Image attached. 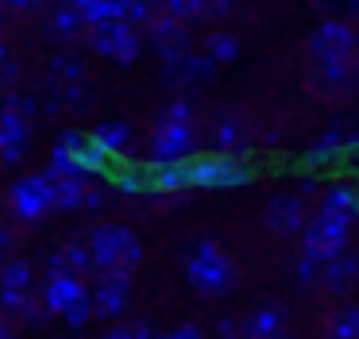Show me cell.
<instances>
[{
    "label": "cell",
    "mask_w": 359,
    "mask_h": 339,
    "mask_svg": "<svg viewBox=\"0 0 359 339\" xmlns=\"http://www.w3.org/2000/svg\"><path fill=\"white\" fill-rule=\"evenodd\" d=\"M194 104L186 97L170 100L158 116V127L151 135V162L155 166H166V162H186L194 154Z\"/></svg>",
    "instance_id": "cell-1"
},
{
    "label": "cell",
    "mask_w": 359,
    "mask_h": 339,
    "mask_svg": "<svg viewBox=\"0 0 359 339\" xmlns=\"http://www.w3.org/2000/svg\"><path fill=\"white\" fill-rule=\"evenodd\" d=\"M182 166H186L189 189H240L255 177V170L243 154H228V151L197 154V158H186Z\"/></svg>",
    "instance_id": "cell-2"
},
{
    "label": "cell",
    "mask_w": 359,
    "mask_h": 339,
    "mask_svg": "<svg viewBox=\"0 0 359 339\" xmlns=\"http://www.w3.org/2000/svg\"><path fill=\"white\" fill-rule=\"evenodd\" d=\"M43 305H47V312L62 316L70 328H86V324L97 316L93 289H86L81 274H47V285H43Z\"/></svg>",
    "instance_id": "cell-3"
},
{
    "label": "cell",
    "mask_w": 359,
    "mask_h": 339,
    "mask_svg": "<svg viewBox=\"0 0 359 339\" xmlns=\"http://www.w3.org/2000/svg\"><path fill=\"white\" fill-rule=\"evenodd\" d=\"M186 277H189V285H194L201 297H224V293L236 285L232 262H228V254L220 251L212 239H201V243L189 251Z\"/></svg>",
    "instance_id": "cell-4"
},
{
    "label": "cell",
    "mask_w": 359,
    "mask_h": 339,
    "mask_svg": "<svg viewBox=\"0 0 359 339\" xmlns=\"http://www.w3.org/2000/svg\"><path fill=\"white\" fill-rule=\"evenodd\" d=\"M35 112H39V104L32 97H24V92H12L0 104V162L4 166L24 162L27 143H32V116Z\"/></svg>",
    "instance_id": "cell-5"
},
{
    "label": "cell",
    "mask_w": 359,
    "mask_h": 339,
    "mask_svg": "<svg viewBox=\"0 0 359 339\" xmlns=\"http://www.w3.org/2000/svg\"><path fill=\"white\" fill-rule=\"evenodd\" d=\"M89 251H93L97 270H128V274H132L143 258L140 239H135L124 223H97L93 235H89Z\"/></svg>",
    "instance_id": "cell-6"
},
{
    "label": "cell",
    "mask_w": 359,
    "mask_h": 339,
    "mask_svg": "<svg viewBox=\"0 0 359 339\" xmlns=\"http://www.w3.org/2000/svg\"><path fill=\"white\" fill-rule=\"evenodd\" d=\"M47 85L55 92V108H74L78 112V108H89V100H93V81L86 77L81 62L70 58V54H58L50 62Z\"/></svg>",
    "instance_id": "cell-7"
},
{
    "label": "cell",
    "mask_w": 359,
    "mask_h": 339,
    "mask_svg": "<svg viewBox=\"0 0 359 339\" xmlns=\"http://www.w3.org/2000/svg\"><path fill=\"white\" fill-rule=\"evenodd\" d=\"M348 235H351V216L317 208V216H313L302 231V251H309V254H317V258L328 262L348 247Z\"/></svg>",
    "instance_id": "cell-8"
},
{
    "label": "cell",
    "mask_w": 359,
    "mask_h": 339,
    "mask_svg": "<svg viewBox=\"0 0 359 339\" xmlns=\"http://www.w3.org/2000/svg\"><path fill=\"white\" fill-rule=\"evenodd\" d=\"M89 43H93L97 54H104V58L128 66V62L140 58L143 35H140V23H132L128 15H116V20H109V23L89 27Z\"/></svg>",
    "instance_id": "cell-9"
},
{
    "label": "cell",
    "mask_w": 359,
    "mask_h": 339,
    "mask_svg": "<svg viewBox=\"0 0 359 339\" xmlns=\"http://www.w3.org/2000/svg\"><path fill=\"white\" fill-rule=\"evenodd\" d=\"M8 208L16 220L35 223L55 208V177L50 174H27L8 189Z\"/></svg>",
    "instance_id": "cell-10"
},
{
    "label": "cell",
    "mask_w": 359,
    "mask_h": 339,
    "mask_svg": "<svg viewBox=\"0 0 359 339\" xmlns=\"http://www.w3.org/2000/svg\"><path fill=\"white\" fill-rule=\"evenodd\" d=\"M355 50H359V35L344 20H325L309 35L313 62H344V58H355Z\"/></svg>",
    "instance_id": "cell-11"
},
{
    "label": "cell",
    "mask_w": 359,
    "mask_h": 339,
    "mask_svg": "<svg viewBox=\"0 0 359 339\" xmlns=\"http://www.w3.org/2000/svg\"><path fill=\"white\" fill-rule=\"evenodd\" d=\"M132 297V274L128 270H97L93 282V308L101 320H116Z\"/></svg>",
    "instance_id": "cell-12"
},
{
    "label": "cell",
    "mask_w": 359,
    "mask_h": 339,
    "mask_svg": "<svg viewBox=\"0 0 359 339\" xmlns=\"http://www.w3.org/2000/svg\"><path fill=\"white\" fill-rule=\"evenodd\" d=\"M147 39H151V46H155V54L163 62H174V58H182V54H189L186 20H178V15H170V12L151 15L147 20Z\"/></svg>",
    "instance_id": "cell-13"
},
{
    "label": "cell",
    "mask_w": 359,
    "mask_h": 339,
    "mask_svg": "<svg viewBox=\"0 0 359 339\" xmlns=\"http://www.w3.org/2000/svg\"><path fill=\"white\" fill-rule=\"evenodd\" d=\"M32 300V262L8 258L0 266V308L12 316H20Z\"/></svg>",
    "instance_id": "cell-14"
},
{
    "label": "cell",
    "mask_w": 359,
    "mask_h": 339,
    "mask_svg": "<svg viewBox=\"0 0 359 339\" xmlns=\"http://www.w3.org/2000/svg\"><path fill=\"white\" fill-rule=\"evenodd\" d=\"M217 74V62L209 54H182L174 62H163V85L170 89H189V85H205L209 77Z\"/></svg>",
    "instance_id": "cell-15"
},
{
    "label": "cell",
    "mask_w": 359,
    "mask_h": 339,
    "mask_svg": "<svg viewBox=\"0 0 359 339\" xmlns=\"http://www.w3.org/2000/svg\"><path fill=\"white\" fill-rule=\"evenodd\" d=\"M359 143V131H348L344 123H332L328 131H320L317 139L305 151V162L309 166H328V162H344V154Z\"/></svg>",
    "instance_id": "cell-16"
},
{
    "label": "cell",
    "mask_w": 359,
    "mask_h": 339,
    "mask_svg": "<svg viewBox=\"0 0 359 339\" xmlns=\"http://www.w3.org/2000/svg\"><path fill=\"white\" fill-rule=\"evenodd\" d=\"M309 85L320 92V97H348L355 89V58L344 62H317L309 74Z\"/></svg>",
    "instance_id": "cell-17"
},
{
    "label": "cell",
    "mask_w": 359,
    "mask_h": 339,
    "mask_svg": "<svg viewBox=\"0 0 359 339\" xmlns=\"http://www.w3.org/2000/svg\"><path fill=\"white\" fill-rule=\"evenodd\" d=\"M58 146H66L70 151V158L81 166V174L93 177V174H109V154L101 151V146L93 143V135H81V131H62V139H58Z\"/></svg>",
    "instance_id": "cell-18"
},
{
    "label": "cell",
    "mask_w": 359,
    "mask_h": 339,
    "mask_svg": "<svg viewBox=\"0 0 359 339\" xmlns=\"http://www.w3.org/2000/svg\"><path fill=\"white\" fill-rule=\"evenodd\" d=\"M266 223H271V231H278V235H294V231H305V193H282V197L271 200V208H266Z\"/></svg>",
    "instance_id": "cell-19"
},
{
    "label": "cell",
    "mask_w": 359,
    "mask_h": 339,
    "mask_svg": "<svg viewBox=\"0 0 359 339\" xmlns=\"http://www.w3.org/2000/svg\"><path fill=\"white\" fill-rule=\"evenodd\" d=\"M282 328H286V308L278 300L259 305L243 316V339H271V335H282Z\"/></svg>",
    "instance_id": "cell-20"
},
{
    "label": "cell",
    "mask_w": 359,
    "mask_h": 339,
    "mask_svg": "<svg viewBox=\"0 0 359 339\" xmlns=\"http://www.w3.org/2000/svg\"><path fill=\"white\" fill-rule=\"evenodd\" d=\"M89 270H97L89 243L86 247H81V243H66V247H58V251H50V258H47V274H81V277H86Z\"/></svg>",
    "instance_id": "cell-21"
},
{
    "label": "cell",
    "mask_w": 359,
    "mask_h": 339,
    "mask_svg": "<svg viewBox=\"0 0 359 339\" xmlns=\"http://www.w3.org/2000/svg\"><path fill=\"white\" fill-rule=\"evenodd\" d=\"M47 27H50V39H58V43H74L81 31H89V23H86V15L78 12L74 0H62V4H55Z\"/></svg>",
    "instance_id": "cell-22"
},
{
    "label": "cell",
    "mask_w": 359,
    "mask_h": 339,
    "mask_svg": "<svg viewBox=\"0 0 359 339\" xmlns=\"http://www.w3.org/2000/svg\"><path fill=\"white\" fill-rule=\"evenodd\" d=\"M93 143L101 146L109 158H124L128 146H132V123L124 120H104L93 127Z\"/></svg>",
    "instance_id": "cell-23"
},
{
    "label": "cell",
    "mask_w": 359,
    "mask_h": 339,
    "mask_svg": "<svg viewBox=\"0 0 359 339\" xmlns=\"http://www.w3.org/2000/svg\"><path fill=\"white\" fill-rule=\"evenodd\" d=\"M355 277H359V254L340 251L336 258L325 262V277H320V282H325L328 293H344L351 282H355Z\"/></svg>",
    "instance_id": "cell-24"
},
{
    "label": "cell",
    "mask_w": 359,
    "mask_h": 339,
    "mask_svg": "<svg viewBox=\"0 0 359 339\" xmlns=\"http://www.w3.org/2000/svg\"><path fill=\"white\" fill-rule=\"evenodd\" d=\"M317 208H328V212H340V216H359V185H351V181L325 185Z\"/></svg>",
    "instance_id": "cell-25"
},
{
    "label": "cell",
    "mask_w": 359,
    "mask_h": 339,
    "mask_svg": "<svg viewBox=\"0 0 359 339\" xmlns=\"http://www.w3.org/2000/svg\"><path fill=\"white\" fill-rule=\"evenodd\" d=\"M89 185L86 177H55V208L62 212H78V208H89Z\"/></svg>",
    "instance_id": "cell-26"
},
{
    "label": "cell",
    "mask_w": 359,
    "mask_h": 339,
    "mask_svg": "<svg viewBox=\"0 0 359 339\" xmlns=\"http://www.w3.org/2000/svg\"><path fill=\"white\" fill-rule=\"evenodd\" d=\"M212 139H217V151L243 154V151H248V123H243L240 116H220Z\"/></svg>",
    "instance_id": "cell-27"
},
{
    "label": "cell",
    "mask_w": 359,
    "mask_h": 339,
    "mask_svg": "<svg viewBox=\"0 0 359 339\" xmlns=\"http://www.w3.org/2000/svg\"><path fill=\"white\" fill-rule=\"evenodd\" d=\"M116 189H124V193H155V162H147V166H120L116 170Z\"/></svg>",
    "instance_id": "cell-28"
},
{
    "label": "cell",
    "mask_w": 359,
    "mask_h": 339,
    "mask_svg": "<svg viewBox=\"0 0 359 339\" xmlns=\"http://www.w3.org/2000/svg\"><path fill=\"white\" fill-rule=\"evenodd\" d=\"M205 54H209L217 66H228V62L240 58V35H232V31H212L209 39H205Z\"/></svg>",
    "instance_id": "cell-29"
},
{
    "label": "cell",
    "mask_w": 359,
    "mask_h": 339,
    "mask_svg": "<svg viewBox=\"0 0 359 339\" xmlns=\"http://www.w3.org/2000/svg\"><path fill=\"white\" fill-rule=\"evenodd\" d=\"M328 339H359V308H336L328 316Z\"/></svg>",
    "instance_id": "cell-30"
},
{
    "label": "cell",
    "mask_w": 359,
    "mask_h": 339,
    "mask_svg": "<svg viewBox=\"0 0 359 339\" xmlns=\"http://www.w3.org/2000/svg\"><path fill=\"white\" fill-rule=\"evenodd\" d=\"M74 4H78L81 15H86L89 27H97V23H109V20H116V15H124L120 0H74Z\"/></svg>",
    "instance_id": "cell-31"
},
{
    "label": "cell",
    "mask_w": 359,
    "mask_h": 339,
    "mask_svg": "<svg viewBox=\"0 0 359 339\" xmlns=\"http://www.w3.org/2000/svg\"><path fill=\"white\" fill-rule=\"evenodd\" d=\"M294 274H297V282H302V285H317L320 277H325V258L302 251V254H297V262H294Z\"/></svg>",
    "instance_id": "cell-32"
},
{
    "label": "cell",
    "mask_w": 359,
    "mask_h": 339,
    "mask_svg": "<svg viewBox=\"0 0 359 339\" xmlns=\"http://www.w3.org/2000/svg\"><path fill=\"white\" fill-rule=\"evenodd\" d=\"M163 12L178 15V20H205V0H163Z\"/></svg>",
    "instance_id": "cell-33"
},
{
    "label": "cell",
    "mask_w": 359,
    "mask_h": 339,
    "mask_svg": "<svg viewBox=\"0 0 359 339\" xmlns=\"http://www.w3.org/2000/svg\"><path fill=\"white\" fill-rule=\"evenodd\" d=\"M20 77V66H16V58H12V50H8V43L0 39V89H8L12 81Z\"/></svg>",
    "instance_id": "cell-34"
},
{
    "label": "cell",
    "mask_w": 359,
    "mask_h": 339,
    "mask_svg": "<svg viewBox=\"0 0 359 339\" xmlns=\"http://www.w3.org/2000/svg\"><path fill=\"white\" fill-rule=\"evenodd\" d=\"M120 8L132 23H147L155 15V0H120Z\"/></svg>",
    "instance_id": "cell-35"
},
{
    "label": "cell",
    "mask_w": 359,
    "mask_h": 339,
    "mask_svg": "<svg viewBox=\"0 0 359 339\" xmlns=\"http://www.w3.org/2000/svg\"><path fill=\"white\" fill-rule=\"evenodd\" d=\"M104 339H151L147 324H124V328H112Z\"/></svg>",
    "instance_id": "cell-36"
},
{
    "label": "cell",
    "mask_w": 359,
    "mask_h": 339,
    "mask_svg": "<svg viewBox=\"0 0 359 339\" xmlns=\"http://www.w3.org/2000/svg\"><path fill=\"white\" fill-rule=\"evenodd\" d=\"M217 335H220V339H243V320L220 316V320H217Z\"/></svg>",
    "instance_id": "cell-37"
},
{
    "label": "cell",
    "mask_w": 359,
    "mask_h": 339,
    "mask_svg": "<svg viewBox=\"0 0 359 339\" xmlns=\"http://www.w3.org/2000/svg\"><path fill=\"white\" fill-rule=\"evenodd\" d=\"M12 247H16V235H12V228H4V223H0V266L12 258Z\"/></svg>",
    "instance_id": "cell-38"
},
{
    "label": "cell",
    "mask_w": 359,
    "mask_h": 339,
    "mask_svg": "<svg viewBox=\"0 0 359 339\" xmlns=\"http://www.w3.org/2000/svg\"><path fill=\"white\" fill-rule=\"evenodd\" d=\"M166 339H205V335H201V328H197V324H182V328H174Z\"/></svg>",
    "instance_id": "cell-39"
},
{
    "label": "cell",
    "mask_w": 359,
    "mask_h": 339,
    "mask_svg": "<svg viewBox=\"0 0 359 339\" xmlns=\"http://www.w3.org/2000/svg\"><path fill=\"white\" fill-rule=\"evenodd\" d=\"M39 4H43V0H8V8H12V12H39Z\"/></svg>",
    "instance_id": "cell-40"
},
{
    "label": "cell",
    "mask_w": 359,
    "mask_h": 339,
    "mask_svg": "<svg viewBox=\"0 0 359 339\" xmlns=\"http://www.w3.org/2000/svg\"><path fill=\"white\" fill-rule=\"evenodd\" d=\"M344 166H348V170H351V174H359V143H355V146H351V151H348V154H344Z\"/></svg>",
    "instance_id": "cell-41"
},
{
    "label": "cell",
    "mask_w": 359,
    "mask_h": 339,
    "mask_svg": "<svg viewBox=\"0 0 359 339\" xmlns=\"http://www.w3.org/2000/svg\"><path fill=\"white\" fill-rule=\"evenodd\" d=\"M302 193H305V197H313V193H320V181H317L313 174H305V177H302Z\"/></svg>",
    "instance_id": "cell-42"
},
{
    "label": "cell",
    "mask_w": 359,
    "mask_h": 339,
    "mask_svg": "<svg viewBox=\"0 0 359 339\" xmlns=\"http://www.w3.org/2000/svg\"><path fill=\"white\" fill-rule=\"evenodd\" d=\"M0 339H8V328H4V320H0Z\"/></svg>",
    "instance_id": "cell-43"
},
{
    "label": "cell",
    "mask_w": 359,
    "mask_h": 339,
    "mask_svg": "<svg viewBox=\"0 0 359 339\" xmlns=\"http://www.w3.org/2000/svg\"><path fill=\"white\" fill-rule=\"evenodd\" d=\"M4 8H8V0H0V12H4Z\"/></svg>",
    "instance_id": "cell-44"
},
{
    "label": "cell",
    "mask_w": 359,
    "mask_h": 339,
    "mask_svg": "<svg viewBox=\"0 0 359 339\" xmlns=\"http://www.w3.org/2000/svg\"><path fill=\"white\" fill-rule=\"evenodd\" d=\"M271 339H282V335H271Z\"/></svg>",
    "instance_id": "cell-45"
},
{
    "label": "cell",
    "mask_w": 359,
    "mask_h": 339,
    "mask_svg": "<svg viewBox=\"0 0 359 339\" xmlns=\"http://www.w3.org/2000/svg\"><path fill=\"white\" fill-rule=\"evenodd\" d=\"M355 62H359V50H355Z\"/></svg>",
    "instance_id": "cell-46"
},
{
    "label": "cell",
    "mask_w": 359,
    "mask_h": 339,
    "mask_svg": "<svg viewBox=\"0 0 359 339\" xmlns=\"http://www.w3.org/2000/svg\"><path fill=\"white\" fill-rule=\"evenodd\" d=\"M8 339H16V335H8Z\"/></svg>",
    "instance_id": "cell-47"
},
{
    "label": "cell",
    "mask_w": 359,
    "mask_h": 339,
    "mask_svg": "<svg viewBox=\"0 0 359 339\" xmlns=\"http://www.w3.org/2000/svg\"><path fill=\"white\" fill-rule=\"evenodd\" d=\"M151 339H158V335H151Z\"/></svg>",
    "instance_id": "cell-48"
}]
</instances>
